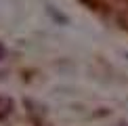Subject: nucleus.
I'll return each mask as SVG.
<instances>
[{
	"instance_id": "1",
	"label": "nucleus",
	"mask_w": 128,
	"mask_h": 126,
	"mask_svg": "<svg viewBox=\"0 0 128 126\" xmlns=\"http://www.w3.org/2000/svg\"><path fill=\"white\" fill-rule=\"evenodd\" d=\"M10 112H13V99H8V97H0V120L8 118Z\"/></svg>"
},
{
	"instance_id": "3",
	"label": "nucleus",
	"mask_w": 128,
	"mask_h": 126,
	"mask_svg": "<svg viewBox=\"0 0 128 126\" xmlns=\"http://www.w3.org/2000/svg\"><path fill=\"white\" fill-rule=\"evenodd\" d=\"M4 55H6V50H4V46L0 44V59H4Z\"/></svg>"
},
{
	"instance_id": "2",
	"label": "nucleus",
	"mask_w": 128,
	"mask_h": 126,
	"mask_svg": "<svg viewBox=\"0 0 128 126\" xmlns=\"http://www.w3.org/2000/svg\"><path fill=\"white\" fill-rule=\"evenodd\" d=\"M84 2H86V4H90V6H94V8H97V6H103V4H107L109 0H84Z\"/></svg>"
}]
</instances>
